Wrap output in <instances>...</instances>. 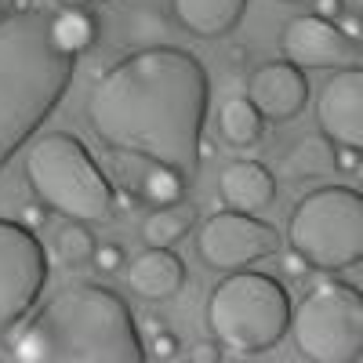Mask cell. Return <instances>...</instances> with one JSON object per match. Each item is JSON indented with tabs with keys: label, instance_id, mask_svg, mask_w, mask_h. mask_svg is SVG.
<instances>
[{
	"label": "cell",
	"instance_id": "obj_1",
	"mask_svg": "<svg viewBox=\"0 0 363 363\" xmlns=\"http://www.w3.org/2000/svg\"><path fill=\"white\" fill-rule=\"evenodd\" d=\"M211 106L203 62L186 48H138L113 62L87 91V124L109 153L174 167L182 178L200 171V138Z\"/></svg>",
	"mask_w": 363,
	"mask_h": 363
},
{
	"label": "cell",
	"instance_id": "obj_2",
	"mask_svg": "<svg viewBox=\"0 0 363 363\" xmlns=\"http://www.w3.org/2000/svg\"><path fill=\"white\" fill-rule=\"evenodd\" d=\"M18 363H142L145 345L128 301L102 284L58 291L11 345Z\"/></svg>",
	"mask_w": 363,
	"mask_h": 363
},
{
	"label": "cell",
	"instance_id": "obj_3",
	"mask_svg": "<svg viewBox=\"0 0 363 363\" xmlns=\"http://www.w3.org/2000/svg\"><path fill=\"white\" fill-rule=\"evenodd\" d=\"M51 8L0 18V171L69 91L77 58L51 40Z\"/></svg>",
	"mask_w": 363,
	"mask_h": 363
},
{
	"label": "cell",
	"instance_id": "obj_4",
	"mask_svg": "<svg viewBox=\"0 0 363 363\" xmlns=\"http://www.w3.org/2000/svg\"><path fill=\"white\" fill-rule=\"evenodd\" d=\"M26 182L48 211H58L73 222L99 225L116 215L109 178L77 135L51 131L29 142Z\"/></svg>",
	"mask_w": 363,
	"mask_h": 363
},
{
	"label": "cell",
	"instance_id": "obj_5",
	"mask_svg": "<svg viewBox=\"0 0 363 363\" xmlns=\"http://www.w3.org/2000/svg\"><path fill=\"white\" fill-rule=\"evenodd\" d=\"M291 323V294L269 272L233 269L207 298V327L218 345L240 356L277 349Z\"/></svg>",
	"mask_w": 363,
	"mask_h": 363
},
{
	"label": "cell",
	"instance_id": "obj_6",
	"mask_svg": "<svg viewBox=\"0 0 363 363\" xmlns=\"http://www.w3.org/2000/svg\"><path fill=\"white\" fill-rule=\"evenodd\" d=\"M291 247L309 269L338 272L363 258V196L349 186H320L301 196L287 218Z\"/></svg>",
	"mask_w": 363,
	"mask_h": 363
},
{
	"label": "cell",
	"instance_id": "obj_7",
	"mask_svg": "<svg viewBox=\"0 0 363 363\" xmlns=\"http://www.w3.org/2000/svg\"><path fill=\"white\" fill-rule=\"evenodd\" d=\"M294 349L309 363H356L363 356V298L359 287L323 280L291 313Z\"/></svg>",
	"mask_w": 363,
	"mask_h": 363
},
{
	"label": "cell",
	"instance_id": "obj_8",
	"mask_svg": "<svg viewBox=\"0 0 363 363\" xmlns=\"http://www.w3.org/2000/svg\"><path fill=\"white\" fill-rule=\"evenodd\" d=\"M48 284V255L37 233L0 218V335L11 330L26 313L37 306Z\"/></svg>",
	"mask_w": 363,
	"mask_h": 363
},
{
	"label": "cell",
	"instance_id": "obj_9",
	"mask_svg": "<svg viewBox=\"0 0 363 363\" xmlns=\"http://www.w3.org/2000/svg\"><path fill=\"white\" fill-rule=\"evenodd\" d=\"M280 251V233L247 211H218V215L203 218L196 233V258L207 269H244L251 262H262Z\"/></svg>",
	"mask_w": 363,
	"mask_h": 363
},
{
	"label": "cell",
	"instance_id": "obj_10",
	"mask_svg": "<svg viewBox=\"0 0 363 363\" xmlns=\"http://www.w3.org/2000/svg\"><path fill=\"white\" fill-rule=\"evenodd\" d=\"M284 62L298 69H349L356 66L359 48L342 37V29L320 15H298L280 33Z\"/></svg>",
	"mask_w": 363,
	"mask_h": 363
},
{
	"label": "cell",
	"instance_id": "obj_11",
	"mask_svg": "<svg viewBox=\"0 0 363 363\" xmlns=\"http://www.w3.org/2000/svg\"><path fill=\"white\" fill-rule=\"evenodd\" d=\"M320 135L335 145H363V69L349 66L327 80L316 99Z\"/></svg>",
	"mask_w": 363,
	"mask_h": 363
},
{
	"label": "cell",
	"instance_id": "obj_12",
	"mask_svg": "<svg viewBox=\"0 0 363 363\" xmlns=\"http://www.w3.org/2000/svg\"><path fill=\"white\" fill-rule=\"evenodd\" d=\"M247 102L262 113V120L284 124L294 120L309 102V80L291 62H265L247 77Z\"/></svg>",
	"mask_w": 363,
	"mask_h": 363
},
{
	"label": "cell",
	"instance_id": "obj_13",
	"mask_svg": "<svg viewBox=\"0 0 363 363\" xmlns=\"http://www.w3.org/2000/svg\"><path fill=\"white\" fill-rule=\"evenodd\" d=\"M186 284V262L171 247H145L128 265V287L145 301H167Z\"/></svg>",
	"mask_w": 363,
	"mask_h": 363
},
{
	"label": "cell",
	"instance_id": "obj_14",
	"mask_svg": "<svg viewBox=\"0 0 363 363\" xmlns=\"http://www.w3.org/2000/svg\"><path fill=\"white\" fill-rule=\"evenodd\" d=\"M218 196L233 211L255 215V211L269 207L272 196H277V178H272V171L258 160H236L218 174Z\"/></svg>",
	"mask_w": 363,
	"mask_h": 363
},
{
	"label": "cell",
	"instance_id": "obj_15",
	"mask_svg": "<svg viewBox=\"0 0 363 363\" xmlns=\"http://www.w3.org/2000/svg\"><path fill=\"white\" fill-rule=\"evenodd\" d=\"M247 0H171L174 22L193 37H225L240 26Z\"/></svg>",
	"mask_w": 363,
	"mask_h": 363
},
{
	"label": "cell",
	"instance_id": "obj_16",
	"mask_svg": "<svg viewBox=\"0 0 363 363\" xmlns=\"http://www.w3.org/2000/svg\"><path fill=\"white\" fill-rule=\"evenodd\" d=\"M218 135H222V142H225L229 149H255V145L262 142L265 120H262V113L247 102V95H244V99L233 95V99L222 102V109H218Z\"/></svg>",
	"mask_w": 363,
	"mask_h": 363
},
{
	"label": "cell",
	"instance_id": "obj_17",
	"mask_svg": "<svg viewBox=\"0 0 363 363\" xmlns=\"http://www.w3.org/2000/svg\"><path fill=\"white\" fill-rule=\"evenodd\" d=\"M280 171L291 182H313L335 171V142L323 135H306L291 145V153L284 157Z\"/></svg>",
	"mask_w": 363,
	"mask_h": 363
},
{
	"label": "cell",
	"instance_id": "obj_18",
	"mask_svg": "<svg viewBox=\"0 0 363 363\" xmlns=\"http://www.w3.org/2000/svg\"><path fill=\"white\" fill-rule=\"evenodd\" d=\"M51 40L58 51L66 55H84L87 48H95L99 40V18L87 8H58L51 18Z\"/></svg>",
	"mask_w": 363,
	"mask_h": 363
},
{
	"label": "cell",
	"instance_id": "obj_19",
	"mask_svg": "<svg viewBox=\"0 0 363 363\" xmlns=\"http://www.w3.org/2000/svg\"><path fill=\"white\" fill-rule=\"evenodd\" d=\"M193 222H196L193 207H182V203L153 207L142 222V240H145V247H174L193 229Z\"/></svg>",
	"mask_w": 363,
	"mask_h": 363
},
{
	"label": "cell",
	"instance_id": "obj_20",
	"mask_svg": "<svg viewBox=\"0 0 363 363\" xmlns=\"http://www.w3.org/2000/svg\"><path fill=\"white\" fill-rule=\"evenodd\" d=\"M182 196H186V178H182L174 167H164V164H149L145 167L142 189H138L142 203L167 207V203H182Z\"/></svg>",
	"mask_w": 363,
	"mask_h": 363
},
{
	"label": "cell",
	"instance_id": "obj_21",
	"mask_svg": "<svg viewBox=\"0 0 363 363\" xmlns=\"http://www.w3.org/2000/svg\"><path fill=\"white\" fill-rule=\"evenodd\" d=\"M55 255L62 265H84L95 255V233H91L84 222H69L58 229L55 236Z\"/></svg>",
	"mask_w": 363,
	"mask_h": 363
},
{
	"label": "cell",
	"instance_id": "obj_22",
	"mask_svg": "<svg viewBox=\"0 0 363 363\" xmlns=\"http://www.w3.org/2000/svg\"><path fill=\"white\" fill-rule=\"evenodd\" d=\"M160 33H164V22L153 11H135L128 18V40H135V44H145V40H153Z\"/></svg>",
	"mask_w": 363,
	"mask_h": 363
},
{
	"label": "cell",
	"instance_id": "obj_23",
	"mask_svg": "<svg viewBox=\"0 0 363 363\" xmlns=\"http://www.w3.org/2000/svg\"><path fill=\"white\" fill-rule=\"evenodd\" d=\"M91 265H95V269L102 272V277H113V272H116L120 265H124V247H120V244H113V240H109V244H95V255H91Z\"/></svg>",
	"mask_w": 363,
	"mask_h": 363
},
{
	"label": "cell",
	"instance_id": "obj_24",
	"mask_svg": "<svg viewBox=\"0 0 363 363\" xmlns=\"http://www.w3.org/2000/svg\"><path fill=\"white\" fill-rule=\"evenodd\" d=\"M145 356H149V359H157V363H171V359L178 356V338L171 335L167 327H164V330H157V335L149 338V349H145Z\"/></svg>",
	"mask_w": 363,
	"mask_h": 363
},
{
	"label": "cell",
	"instance_id": "obj_25",
	"mask_svg": "<svg viewBox=\"0 0 363 363\" xmlns=\"http://www.w3.org/2000/svg\"><path fill=\"white\" fill-rule=\"evenodd\" d=\"M280 272H284L287 280H306V277H309V262L291 247V251L280 255Z\"/></svg>",
	"mask_w": 363,
	"mask_h": 363
},
{
	"label": "cell",
	"instance_id": "obj_26",
	"mask_svg": "<svg viewBox=\"0 0 363 363\" xmlns=\"http://www.w3.org/2000/svg\"><path fill=\"white\" fill-rule=\"evenodd\" d=\"M359 167H363L359 149H352V145H338V149H335V171H342V174H359Z\"/></svg>",
	"mask_w": 363,
	"mask_h": 363
},
{
	"label": "cell",
	"instance_id": "obj_27",
	"mask_svg": "<svg viewBox=\"0 0 363 363\" xmlns=\"http://www.w3.org/2000/svg\"><path fill=\"white\" fill-rule=\"evenodd\" d=\"M18 218H22V225H29V229H44L48 225V207L37 200V203H22V211H18Z\"/></svg>",
	"mask_w": 363,
	"mask_h": 363
},
{
	"label": "cell",
	"instance_id": "obj_28",
	"mask_svg": "<svg viewBox=\"0 0 363 363\" xmlns=\"http://www.w3.org/2000/svg\"><path fill=\"white\" fill-rule=\"evenodd\" d=\"M313 4V15H320V18H342L345 15V0H309Z\"/></svg>",
	"mask_w": 363,
	"mask_h": 363
},
{
	"label": "cell",
	"instance_id": "obj_29",
	"mask_svg": "<svg viewBox=\"0 0 363 363\" xmlns=\"http://www.w3.org/2000/svg\"><path fill=\"white\" fill-rule=\"evenodd\" d=\"M193 363H222V349L215 342H196L193 352H189Z\"/></svg>",
	"mask_w": 363,
	"mask_h": 363
},
{
	"label": "cell",
	"instance_id": "obj_30",
	"mask_svg": "<svg viewBox=\"0 0 363 363\" xmlns=\"http://www.w3.org/2000/svg\"><path fill=\"white\" fill-rule=\"evenodd\" d=\"M338 29H342V37H345L349 44L359 48V40H363V22H359V15H342Z\"/></svg>",
	"mask_w": 363,
	"mask_h": 363
},
{
	"label": "cell",
	"instance_id": "obj_31",
	"mask_svg": "<svg viewBox=\"0 0 363 363\" xmlns=\"http://www.w3.org/2000/svg\"><path fill=\"white\" fill-rule=\"evenodd\" d=\"M113 207H116V211H124V215H131V211L138 207V196L128 193V189H116V193H113Z\"/></svg>",
	"mask_w": 363,
	"mask_h": 363
},
{
	"label": "cell",
	"instance_id": "obj_32",
	"mask_svg": "<svg viewBox=\"0 0 363 363\" xmlns=\"http://www.w3.org/2000/svg\"><path fill=\"white\" fill-rule=\"evenodd\" d=\"M225 55H229V66H244V62H247V48H244V44H229Z\"/></svg>",
	"mask_w": 363,
	"mask_h": 363
},
{
	"label": "cell",
	"instance_id": "obj_33",
	"mask_svg": "<svg viewBox=\"0 0 363 363\" xmlns=\"http://www.w3.org/2000/svg\"><path fill=\"white\" fill-rule=\"evenodd\" d=\"M196 153H200V164H207V160H215V153H218V145L211 142V138H200V149H196Z\"/></svg>",
	"mask_w": 363,
	"mask_h": 363
},
{
	"label": "cell",
	"instance_id": "obj_34",
	"mask_svg": "<svg viewBox=\"0 0 363 363\" xmlns=\"http://www.w3.org/2000/svg\"><path fill=\"white\" fill-rule=\"evenodd\" d=\"M157 330H164V320H160V316H145V335L153 338Z\"/></svg>",
	"mask_w": 363,
	"mask_h": 363
},
{
	"label": "cell",
	"instance_id": "obj_35",
	"mask_svg": "<svg viewBox=\"0 0 363 363\" xmlns=\"http://www.w3.org/2000/svg\"><path fill=\"white\" fill-rule=\"evenodd\" d=\"M62 8H87V0H58Z\"/></svg>",
	"mask_w": 363,
	"mask_h": 363
},
{
	"label": "cell",
	"instance_id": "obj_36",
	"mask_svg": "<svg viewBox=\"0 0 363 363\" xmlns=\"http://www.w3.org/2000/svg\"><path fill=\"white\" fill-rule=\"evenodd\" d=\"M15 11V0H0V15H11Z\"/></svg>",
	"mask_w": 363,
	"mask_h": 363
},
{
	"label": "cell",
	"instance_id": "obj_37",
	"mask_svg": "<svg viewBox=\"0 0 363 363\" xmlns=\"http://www.w3.org/2000/svg\"><path fill=\"white\" fill-rule=\"evenodd\" d=\"M291 4H306V0H291Z\"/></svg>",
	"mask_w": 363,
	"mask_h": 363
},
{
	"label": "cell",
	"instance_id": "obj_38",
	"mask_svg": "<svg viewBox=\"0 0 363 363\" xmlns=\"http://www.w3.org/2000/svg\"><path fill=\"white\" fill-rule=\"evenodd\" d=\"M99 4H106V0H99Z\"/></svg>",
	"mask_w": 363,
	"mask_h": 363
},
{
	"label": "cell",
	"instance_id": "obj_39",
	"mask_svg": "<svg viewBox=\"0 0 363 363\" xmlns=\"http://www.w3.org/2000/svg\"><path fill=\"white\" fill-rule=\"evenodd\" d=\"M0 18H4V15H0Z\"/></svg>",
	"mask_w": 363,
	"mask_h": 363
}]
</instances>
